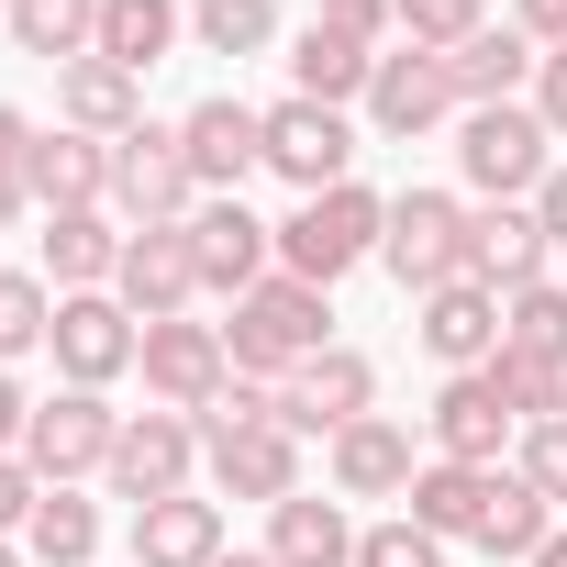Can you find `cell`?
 Here are the masks:
<instances>
[{
  "mask_svg": "<svg viewBox=\"0 0 567 567\" xmlns=\"http://www.w3.org/2000/svg\"><path fill=\"white\" fill-rule=\"evenodd\" d=\"M123 545H134V567H212V556H223V501H200V489L145 501Z\"/></svg>",
  "mask_w": 567,
  "mask_h": 567,
  "instance_id": "26",
  "label": "cell"
},
{
  "mask_svg": "<svg viewBox=\"0 0 567 567\" xmlns=\"http://www.w3.org/2000/svg\"><path fill=\"white\" fill-rule=\"evenodd\" d=\"M412 346H423L445 379L489 368V357H501V290H478V278H445V290H423V301H412Z\"/></svg>",
  "mask_w": 567,
  "mask_h": 567,
  "instance_id": "19",
  "label": "cell"
},
{
  "mask_svg": "<svg viewBox=\"0 0 567 567\" xmlns=\"http://www.w3.org/2000/svg\"><path fill=\"white\" fill-rule=\"evenodd\" d=\"M312 23H334V34H357V45H379V56H390V34H401L390 0H312Z\"/></svg>",
  "mask_w": 567,
  "mask_h": 567,
  "instance_id": "40",
  "label": "cell"
},
{
  "mask_svg": "<svg viewBox=\"0 0 567 567\" xmlns=\"http://www.w3.org/2000/svg\"><path fill=\"white\" fill-rule=\"evenodd\" d=\"M212 567H278V556H267V545H223Z\"/></svg>",
  "mask_w": 567,
  "mask_h": 567,
  "instance_id": "49",
  "label": "cell"
},
{
  "mask_svg": "<svg viewBox=\"0 0 567 567\" xmlns=\"http://www.w3.org/2000/svg\"><path fill=\"white\" fill-rule=\"evenodd\" d=\"M379 234H390V200L346 178V189H312L290 223H278V267L312 278V290H334L346 267H368V256H379Z\"/></svg>",
  "mask_w": 567,
  "mask_h": 567,
  "instance_id": "3",
  "label": "cell"
},
{
  "mask_svg": "<svg viewBox=\"0 0 567 567\" xmlns=\"http://www.w3.org/2000/svg\"><path fill=\"white\" fill-rule=\"evenodd\" d=\"M112 301H123L134 323H178V312L200 301V256H189V223H145V234H123Z\"/></svg>",
  "mask_w": 567,
  "mask_h": 567,
  "instance_id": "16",
  "label": "cell"
},
{
  "mask_svg": "<svg viewBox=\"0 0 567 567\" xmlns=\"http://www.w3.org/2000/svg\"><path fill=\"white\" fill-rule=\"evenodd\" d=\"M357 567H445V534H423L412 512H390V523H357Z\"/></svg>",
  "mask_w": 567,
  "mask_h": 567,
  "instance_id": "38",
  "label": "cell"
},
{
  "mask_svg": "<svg viewBox=\"0 0 567 567\" xmlns=\"http://www.w3.org/2000/svg\"><path fill=\"white\" fill-rule=\"evenodd\" d=\"M134 379H145V401L156 412H212L223 401V379H234V357H223V323H145V357H134Z\"/></svg>",
  "mask_w": 567,
  "mask_h": 567,
  "instance_id": "9",
  "label": "cell"
},
{
  "mask_svg": "<svg viewBox=\"0 0 567 567\" xmlns=\"http://www.w3.org/2000/svg\"><path fill=\"white\" fill-rule=\"evenodd\" d=\"M323 478H334V501H412L423 445H412L401 412H368V423H346V434L323 445Z\"/></svg>",
  "mask_w": 567,
  "mask_h": 567,
  "instance_id": "18",
  "label": "cell"
},
{
  "mask_svg": "<svg viewBox=\"0 0 567 567\" xmlns=\"http://www.w3.org/2000/svg\"><path fill=\"white\" fill-rule=\"evenodd\" d=\"M501 346H512V357L567 368V290H556V278H545V290H512V301H501Z\"/></svg>",
  "mask_w": 567,
  "mask_h": 567,
  "instance_id": "35",
  "label": "cell"
},
{
  "mask_svg": "<svg viewBox=\"0 0 567 567\" xmlns=\"http://www.w3.org/2000/svg\"><path fill=\"white\" fill-rule=\"evenodd\" d=\"M34 501H45V478H34L23 456H0V545H23V523H34Z\"/></svg>",
  "mask_w": 567,
  "mask_h": 567,
  "instance_id": "42",
  "label": "cell"
},
{
  "mask_svg": "<svg viewBox=\"0 0 567 567\" xmlns=\"http://www.w3.org/2000/svg\"><path fill=\"white\" fill-rule=\"evenodd\" d=\"M189 256H200V301H245L256 278H278V223H256L245 189L234 200H200L189 212Z\"/></svg>",
  "mask_w": 567,
  "mask_h": 567,
  "instance_id": "15",
  "label": "cell"
},
{
  "mask_svg": "<svg viewBox=\"0 0 567 567\" xmlns=\"http://www.w3.org/2000/svg\"><path fill=\"white\" fill-rule=\"evenodd\" d=\"M45 334H56V290H45L34 267H0V368L45 357Z\"/></svg>",
  "mask_w": 567,
  "mask_h": 567,
  "instance_id": "34",
  "label": "cell"
},
{
  "mask_svg": "<svg viewBox=\"0 0 567 567\" xmlns=\"http://www.w3.org/2000/svg\"><path fill=\"white\" fill-rule=\"evenodd\" d=\"M189 45L200 56H267L278 45V0H189Z\"/></svg>",
  "mask_w": 567,
  "mask_h": 567,
  "instance_id": "33",
  "label": "cell"
},
{
  "mask_svg": "<svg viewBox=\"0 0 567 567\" xmlns=\"http://www.w3.org/2000/svg\"><path fill=\"white\" fill-rule=\"evenodd\" d=\"M267 556H278V567H357V523H346V501L290 489V501L267 512Z\"/></svg>",
  "mask_w": 567,
  "mask_h": 567,
  "instance_id": "27",
  "label": "cell"
},
{
  "mask_svg": "<svg viewBox=\"0 0 567 567\" xmlns=\"http://www.w3.org/2000/svg\"><path fill=\"white\" fill-rule=\"evenodd\" d=\"M178 45H189V0H101V56H112V68L145 79V68H167Z\"/></svg>",
  "mask_w": 567,
  "mask_h": 567,
  "instance_id": "29",
  "label": "cell"
},
{
  "mask_svg": "<svg viewBox=\"0 0 567 567\" xmlns=\"http://www.w3.org/2000/svg\"><path fill=\"white\" fill-rule=\"evenodd\" d=\"M357 112H368V134H379V145H423V134H434V123H456L467 101H456L445 56H423V45H390Z\"/></svg>",
  "mask_w": 567,
  "mask_h": 567,
  "instance_id": "13",
  "label": "cell"
},
{
  "mask_svg": "<svg viewBox=\"0 0 567 567\" xmlns=\"http://www.w3.org/2000/svg\"><path fill=\"white\" fill-rule=\"evenodd\" d=\"M467 278H478V290H501V301L556 278V245H545L534 200H467Z\"/></svg>",
  "mask_w": 567,
  "mask_h": 567,
  "instance_id": "17",
  "label": "cell"
},
{
  "mask_svg": "<svg viewBox=\"0 0 567 567\" xmlns=\"http://www.w3.org/2000/svg\"><path fill=\"white\" fill-rule=\"evenodd\" d=\"M23 423H34V390L0 368V456H23Z\"/></svg>",
  "mask_w": 567,
  "mask_h": 567,
  "instance_id": "46",
  "label": "cell"
},
{
  "mask_svg": "<svg viewBox=\"0 0 567 567\" xmlns=\"http://www.w3.org/2000/svg\"><path fill=\"white\" fill-rule=\"evenodd\" d=\"M34 134H45V123H34L23 101H0V178H23V167H34ZM23 189H34V178H23Z\"/></svg>",
  "mask_w": 567,
  "mask_h": 567,
  "instance_id": "44",
  "label": "cell"
},
{
  "mask_svg": "<svg viewBox=\"0 0 567 567\" xmlns=\"http://www.w3.org/2000/svg\"><path fill=\"white\" fill-rule=\"evenodd\" d=\"M267 178H290L301 200L312 189H346L357 178V123L346 112H323V101H267Z\"/></svg>",
  "mask_w": 567,
  "mask_h": 567,
  "instance_id": "11",
  "label": "cell"
},
{
  "mask_svg": "<svg viewBox=\"0 0 567 567\" xmlns=\"http://www.w3.org/2000/svg\"><path fill=\"white\" fill-rule=\"evenodd\" d=\"M101 478H112V501H134V512H145V501H178V489L200 478V423H189V412H156V401L123 412V445H112Z\"/></svg>",
  "mask_w": 567,
  "mask_h": 567,
  "instance_id": "10",
  "label": "cell"
},
{
  "mask_svg": "<svg viewBox=\"0 0 567 567\" xmlns=\"http://www.w3.org/2000/svg\"><path fill=\"white\" fill-rule=\"evenodd\" d=\"M178 156H189L200 200H234V189L267 167V112H256V101H234V90H212V101H189V112H178Z\"/></svg>",
  "mask_w": 567,
  "mask_h": 567,
  "instance_id": "7",
  "label": "cell"
},
{
  "mask_svg": "<svg viewBox=\"0 0 567 567\" xmlns=\"http://www.w3.org/2000/svg\"><path fill=\"white\" fill-rule=\"evenodd\" d=\"M512 467H523V478H534V489H545V501L567 512V423H523V445H512Z\"/></svg>",
  "mask_w": 567,
  "mask_h": 567,
  "instance_id": "39",
  "label": "cell"
},
{
  "mask_svg": "<svg viewBox=\"0 0 567 567\" xmlns=\"http://www.w3.org/2000/svg\"><path fill=\"white\" fill-rule=\"evenodd\" d=\"M12 56H45V68H79L101 56V0H12Z\"/></svg>",
  "mask_w": 567,
  "mask_h": 567,
  "instance_id": "30",
  "label": "cell"
},
{
  "mask_svg": "<svg viewBox=\"0 0 567 567\" xmlns=\"http://www.w3.org/2000/svg\"><path fill=\"white\" fill-rule=\"evenodd\" d=\"M456 178H467V200H534L556 178V134L534 123V101L456 112Z\"/></svg>",
  "mask_w": 567,
  "mask_h": 567,
  "instance_id": "2",
  "label": "cell"
},
{
  "mask_svg": "<svg viewBox=\"0 0 567 567\" xmlns=\"http://www.w3.org/2000/svg\"><path fill=\"white\" fill-rule=\"evenodd\" d=\"M523 101H534V123L567 145V56H534V90H523Z\"/></svg>",
  "mask_w": 567,
  "mask_h": 567,
  "instance_id": "43",
  "label": "cell"
},
{
  "mask_svg": "<svg viewBox=\"0 0 567 567\" xmlns=\"http://www.w3.org/2000/svg\"><path fill=\"white\" fill-rule=\"evenodd\" d=\"M123 234H134V223L101 200V212H45V234H34V245H45V278H56V290H112Z\"/></svg>",
  "mask_w": 567,
  "mask_h": 567,
  "instance_id": "23",
  "label": "cell"
},
{
  "mask_svg": "<svg viewBox=\"0 0 567 567\" xmlns=\"http://www.w3.org/2000/svg\"><path fill=\"white\" fill-rule=\"evenodd\" d=\"M200 467H212V489L223 501H290L301 489V434L290 423H234V434H200Z\"/></svg>",
  "mask_w": 567,
  "mask_h": 567,
  "instance_id": "20",
  "label": "cell"
},
{
  "mask_svg": "<svg viewBox=\"0 0 567 567\" xmlns=\"http://www.w3.org/2000/svg\"><path fill=\"white\" fill-rule=\"evenodd\" d=\"M489 489H501V467H445V456H423V478H412V523L423 534H445V545H478V523H489Z\"/></svg>",
  "mask_w": 567,
  "mask_h": 567,
  "instance_id": "28",
  "label": "cell"
},
{
  "mask_svg": "<svg viewBox=\"0 0 567 567\" xmlns=\"http://www.w3.org/2000/svg\"><path fill=\"white\" fill-rule=\"evenodd\" d=\"M0 23H12V0H0Z\"/></svg>",
  "mask_w": 567,
  "mask_h": 567,
  "instance_id": "52",
  "label": "cell"
},
{
  "mask_svg": "<svg viewBox=\"0 0 567 567\" xmlns=\"http://www.w3.org/2000/svg\"><path fill=\"white\" fill-rule=\"evenodd\" d=\"M112 445H123L112 390H45V401H34V423H23V467H34L45 489L101 478V467H112Z\"/></svg>",
  "mask_w": 567,
  "mask_h": 567,
  "instance_id": "4",
  "label": "cell"
},
{
  "mask_svg": "<svg viewBox=\"0 0 567 567\" xmlns=\"http://www.w3.org/2000/svg\"><path fill=\"white\" fill-rule=\"evenodd\" d=\"M534 223H545V245H556V256H567V156H556V178H545V189H534Z\"/></svg>",
  "mask_w": 567,
  "mask_h": 567,
  "instance_id": "47",
  "label": "cell"
},
{
  "mask_svg": "<svg viewBox=\"0 0 567 567\" xmlns=\"http://www.w3.org/2000/svg\"><path fill=\"white\" fill-rule=\"evenodd\" d=\"M368 79H379V45H357V34H334V23H301V34H290V90H301V101L357 112Z\"/></svg>",
  "mask_w": 567,
  "mask_h": 567,
  "instance_id": "24",
  "label": "cell"
},
{
  "mask_svg": "<svg viewBox=\"0 0 567 567\" xmlns=\"http://www.w3.org/2000/svg\"><path fill=\"white\" fill-rule=\"evenodd\" d=\"M56 123H68V134L123 145V134L145 123V79H134V68H112V56H79V68H56Z\"/></svg>",
  "mask_w": 567,
  "mask_h": 567,
  "instance_id": "21",
  "label": "cell"
},
{
  "mask_svg": "<svg viewBox=\"0 0 567 567\" xmlns=\"http://www.w3.org/2000/svg\"><path fill=\"white\" fill-rule=\"evenodd\" d=\"M323 346H346L334 334V290H312V278H256V290L234 301V323H223V357H234V379H290L301 357H323Z\"/></svg>",
  "mask_w": 567,
  "mask_h": 567,
  "instance_id": "1",
  "label": "cell"
},
{
  "mask_svg": "<svg viewBox=\"0 0 567 567\" xmlns=\"http://www.w3.org/2000/svg\"><path fill=\"white\" fill-rule=\"evenodd\" d=\"M401 12V45H423V56H456L478 23H489V0H390Z\"/></svg>",
  "mask_w": 567,
  "mask_h": 567,
  "instance_id": "37",
  "label": "cell"
},
{
  "mask_svg": "<svg viewBox=\"0 0 567 567\" xmlns=\"http://www.w3.org/2000/svg\"><path fill=\"white\" fill-rule=\"evenodd\" d=\"M556 534V501L523 478V467H501V489H489V523H478V556H501V567H534V545Z\"/></svg>",
  "mask_w": 567,
  "mask_h": 567,
  "instance_id": "31",
  "label": "cell"
},
{
  "mask_svg": "<svg viewBox=\"0 0 567 567\" xmlns=\"http://www.w3.org/2000/svg\"><path fill=\"white\" fill-rule=\"evenodd\" d=\"M512 445H523V423H512V401L489 390V368H467V379L434 390L423 456H445V467H512Z\"/></svg>",
  "mask_w": 567,
  "mask_h": 567,
  "instance_id": "14",
  "label": "cell"
},
{
  "mask_svg": "<svg viewBox=\"0 0 567 567\" xmlns=\"http://www.w3.org/2000/svg\"><path fill=\"white\" fill-rule=\"evenodd\" d=\"M23 178H34V212H101V200H112V145H101V134H68V123H45Z\"/></svg>",
  "mask_w": 567,
  "mask_h": 567,
  "instance_id": "22",
  "label": "cell"
},
{
  "mask_svg": "<svg viewBox=\"0 0 567 567\" xmlns=\"http://www.w3.org/2000/svg\"><path fill=\"white\" fill-rule=\"evenodd\" d=\"M512 23L534 34V56H567V0H512Z\"/></svg>",
  "mask_w": 567,
  "mask_h": 567,
  "instance_id": "45",
  "label": "cell"
},
{
  "mask_svg": "<svg viewBox=\"0 0 567 567\" xmlns=\"http://www.w3.org/2000/svg\"><path fill=\"white\" fill-rule=\"evenodd\" d=\"M112 212H123L134 234L200 212V178H189V156H178V123H134V134L112 145Z\"/></svg>",
  "mask_w": 567,
  "mask_h": 567,
  "instance_id": "8",
  "label": "cell"
},
{
  "mask_svg": "<svg viewBox=\"0 0 567 567\" xmlns=\"http://www.w3.org/2000/svg\"><path fill=\"white\" fill-rule=\"evenodd\" d=\"M379 267L401 278V301L467 278V200L456 189H401L390 200V234H379Z\"/></svg>",
  "mask_w": 567,
  "mask_h": 567,
  "instance_id": "5",
  "label": "cell"
},
{
  "mask_svg": "<svg viewBox=\"0 0 567 567\" xmlns=\"http://www.w3.org/2000/svg\"><path fill=\"white\" fill-rule=\"evenodd\" d=\"M379 412V368H368V346H323V357H301L290 379H278V423L290 434H346V423H368Z\"/></svg>",
  "mask_w": 567,
  "mask_h": 567,
  "instance_id": "12",
  "label": "cell"
},
{
  "mask_svg": "<svg viewBox=\"0 0 567 567\" xmlns=\"http://www.w3.org/2000/svg\"><path fill=\"white\" fill-rule=\"evenodd\" d=\"M234 423H278V390L267 379H223V401L200 412V434H234Z\"/></svg>",
  "mask_w": 567,
  "mask_h": 567,
  "instance_id": "41",
  "label": "cell"
},
{
  "mask_svg": "<svg viewBox=\"0 0 567 567\" xmlns=\"http://www.w3.org/2000/svg\"><path fill=\"white\" fill-rule=\"evenodd\" d=\"M0 567H34V556H23V545H0Z\"/></svg>",
  "mask_w": 567,
  "mask_h": 567,
  "instance_id": "51",
  "label": "cell"
},
{
  "mask_svg": "<svg viewBox=\"0 0 567 567\" xmlns=\"http://www.w3.org/2000/svg\"><path fill=\"white\" fill-rule=\"evenodd\" d=\"M445 79H456V101H467V112H489V101H523V90H534V34L501 12V23H478V34L445 56Z\"/></svg>",
  "mask_w": 567,
  "mask_h": 567,
  "instance_id": "25",
  "label": "cell"
},
{
  "mask_svg": "<svg viewBox=\"0 0 567 567\" xmlns=\"http://www.w3.org/2000/svg\"><path fill=\"white\" fill-rule=\"evenodd\" d=\"M45 357H56V390H112V379H134L145 323H134L112 290H56V334H45Z\"/></svg>",
  "mask_w": 567,
  "mask_h": 567,
  "instance_id": "6",
  "label": "cell"
},
{
  "mask_svg": "<svg viewBox=\"0 0 567 567\" xmlns=\"http://www.w3.org/2000/svg\"><path fill=\"white\" fill-rule=\"evenodd\" d=\"M534 567H567V523H556V534H545V545H534Z\"/></svg>",
  "mask_w": 567,
  "mask_h": 567,
  "instance_id": "50",
  "label": "cell"
},
{
  "mask_svg": "<svg viewBox=\"0 0 567 567\" xmlns=\"http://www.w3.org/2000/svg\"><path fill=\"white\" fill-rule=\"evenodd\" d=\"M23 212H34V189H23V178H0V234H12Z\"/></svg>",
  "mask_w": 567,
  "mask_h": 567,
  "instance_id": "48",
  "label": "cell"
},
{
  "mask_svg": "<svg viewBox=\"0 0 567 567\" xmlns=\"http://www.w3.org/2000/svg\"><path fill=\"white\" fill-rule=\"evenodd\" d=\"M23 556H34V567H90V556H101V501H90V489H45L34 523H23Z\"/></svg>",
  "mask_w": 567,
  "mask_h": 567,
  "instance_id": "32",
  "label": "cell"
},
{
  "mask_svg": "<svg viewBox=\"0 0 567 567\" xmlns=\"http://www.w3.org/2000/svg\"><path fill=\"white\" fill-rule=\"evenodd\" d=\"M489 390L512 401V423H567V368H545V357H489Z\"/></svg>",
  "mask_w": 567,
  "mask_h": 567,
  "instance_id": "36",
  "label": "cell"
}]
</instances>
